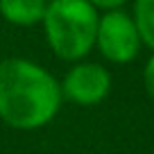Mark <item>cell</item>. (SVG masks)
<instances>
[{
	"label": "cell",
	"mask_w": 154,
	"mask_h": 154,
	"mask_svg": "<svg viewBox=\"0 0 154 154\" xmlns=\"http://www.w3.org/2000/svg\"><path fill=\"white\" fill-rule=\"evenodd\" d=\"M61 86L43 66L11 57L0 61V120L20 131L50 125L61 109Z\"/></svg>",
	"instance_id": "cell-1"
},
{
	"label": "cell",
	"mask_w": 154,
	"mask_h": 154,
	"mask_svg": "<svg viewBox=\"0 0 154 154\" xmlns=\"http://www.w3.org/2000/svg\"><path fill=\"white\" fill-rule=\"evenodd\" d=\"M100 14L88 0H50L43 32L50 50L63 61H79L95 48Z\"/></svg>",
	"instance_id": "cell-2"
},
{
	"label": "cell",
	"mask_w": 154,
	"mask_h": 154,
	"mask_svg": "<svg viewBox=\"0 0 154 154\" xmlns=\"http://www.w3.org/2000/svg\"><path fill=\"white\" fill-rule=\"evenodd\" d=\"M95 48L111 63H129L140 52V38L131 16L122 9L104 11L97 20Z\"/></svg>",
	"instance_id": "cell-3"
},
{
	"label": "cell",
	"mask_w": 154,
	"mask_h": 154,
	"mask_svg": "<svg viewBox=\"0 0 154 154\" xmlns=\"http://www.w3.org/2000/svg\"><path fill=\"white\" fill-rule=\"evenodd\" d=\"M61 86V95L79 106L100 104L111 93V75L104 66L93 61L75 63L66 72Z\"/></svg>",
	"instance_id": "cell-4"
},
{
	"label": "cell",
	"mask_w": 154,
	"mask_h": 154,
	"mask_svg": "<svg viewBox=\"0 0 154 154\" xmlns=\"http://www.w3.org/2000/svg\"><path fill=\"white\" fill-rule=\"evenodd\" d=\"M48 0H0V16L16 27H32L43 20Z\"/></svg>",
	"instance_id": "cell-5"
},
{
	"label": "cell",
	"mask_w": 154,
	"mask_h": 154,
	"mask_svg": "<svg viewBox=\"0 0 154 154\" xmlns=\"http://www.w3.org/2000/svg\"><path fill=\"white\" fill-rule=\"evenodd\" d=\"M131 20L136 25L140 45H147L154 52V0H134Z\"/></svg>",
	"instance_id": "cell-6"
},
{
	"label": "cell",
	"mask_w": 154,
	"mask_h": 154,
	"mask_svg": "<svg viewBox=\"0 0 154 154\" xmlns=\"http://www.w3.org/2000/svg\"><path fill=\"white\" fill-rule=\"evenodd\" d=\"M143 84H145L147 95L154 100V54L147 59V63H145V68H143Z\"/></svg>",
	"instance_id": "cell-7"
},
{
	"label": "cell",
	"mask_w": 154,
	"mask_h": 154,
	"mask_svg": "<svg viewBox=\"0 0 154 154\" xmlns=\"http://www.w3.org/2000/svg\"><path fill=\"white\" fill-rule=\"evenodd\" d=\"M95 9H104V11H111V9H120L127 0H88Z\"/></svg>",
	"instance_id": "cell-8"
},
{
	"label": "cell",
	"mask_w": 154,
	"mask_h": 154,
	"mask_svg": "<svg viewBox=\"0 0 154 154\" xmlns=\"http://www.w3.org/2000/svg\"><path fill=\"white\" fill-rule=\"evenodd\" d=\"M48 2H50V0H48Z\"/></svg>",
	"instance_id": "cell-9"
}]
</instances>
